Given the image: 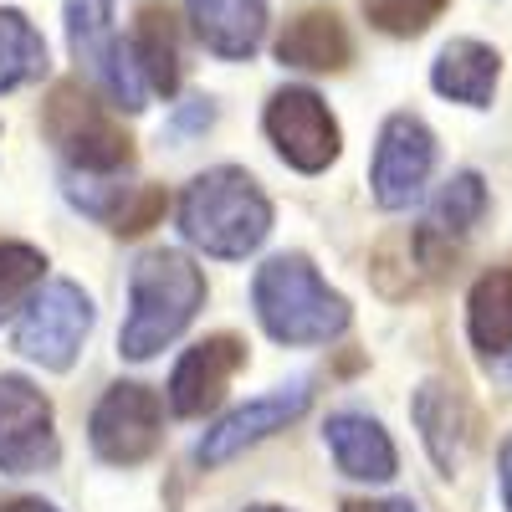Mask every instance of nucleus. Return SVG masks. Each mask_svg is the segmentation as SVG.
I'll use <instances>...</instances> for the list:
<instances>
[{
	"label": "nucleus",
	"instance_id": "obj_20",
	"mask_svg": "<svg viewBox=\"0 0 512 512\" xmlns=\"http://www.w3.org/2000/svg\"><path fill=\"white\" fill-rule=\"evenodd\" d=\"M466 338L482 359L512 354V267H487L466 292Z\"/></svg>",
	"mask_w": 512,
	"mask_h": 512
},
{
	"label": "nucleus",
	"instance_id": "obj_1",
	"mask_svg": "<svg viewBox=\"0 0 512 512\" xmlns=\"http://www.w3.org/2000/svg\"><path fill=\"white\" fill-rule=\"evenodd\" d=\"M205 308V272L185 251L154 246L128 267V318L118 328V354L123 359H154L195 323Z\"/></svg>",
	"mask_w": 512,
	"mask_h": 512
},
{
	"label": "nucleus",
	"instance_id": "obj_22",
	"mask_svg": "<svg viewBox=\"0 0 512 512\" xmlns=\"http://www.w3.org/2000/svg\"><path fill=\"white\" fill-rule=\"evenodd\" d=\"M41 272H47V256L26 241H0V323H6L26 297L41 287Z\"/></svg>",
	"mask_w": 512,
	"mask_h": 512
},
{
	"label": "nucleus",
	"instance_id": "obj_21",
	"mask_svg": "<svg viewBox=\"0 0 512 512\" xmlns=\"http://www.w3.org/2000/svg\"><path fill=\"white\" fill-rule=\"evenodd\" d=\"M47 41L41 31L16 11V6H0V93H16L26 82L47 77Z\"/></svg>",
	"mask_w": 512,
	"mask_h": 512
},
{
	"label": "nucleus",
	"instance_id": "obj_5",
	"mask_svg": "<svg viewBox=\"0 0 512 512\" xmlns=\"http://www.w3.org/2000/svg\"><path fill=\"white\" fill-rule=\"evenodd\" d=\"M67 41L77 67L88 72V82L108 98V108L139 113L144 108V77L134 67V52L113 26V0H67Z\"/></svg>",
	"mask_w": 512,
	"mask_h": 512
},
{
	"label": "nucleus",
	"instance_id": "obj_11",
	"mask_svg": "<svg viewBox=\"0 0 512 512\" xmlns=\"http://www.w3.org/2000/svg\"><path fill=\"white\" fill-rule=\"evenodd\" d=\"M487 205H492L487 200V180L477 175V169H456V175L436 190V200H431V210H425V221H420L410 251L431 272H446L456 262L461 241L487 221Z\"/></svg>",
	"mask_w": 512,
	"mask_h": 512
},
{
	"label": "nucleus",
	"instance_id": "obj_12",
	"mask_svg": "<svg viewBox=\"0 0 512 512\" xmlns=\"http://www.w3.org/2000/svg\"><path fill=\"white\" fill-rule=\"evenodd\" d=\"M308 405H313L308 379H292V384H282V390H272V395H256V400H246L241 410H231L216 431H205V441L195 446V461H200V466H226V461L241 456L246 446L287 431L292 420H303Z\"/></svg>",
	"mask_w": 512,
	"mask_h": 512
},
{
	"label": "nucleus",
	"instance_id": "obj_10",
	"mask_svg": "<svg viewBox=\"0 0 512 512\" xmlns=\"http://www.w3.org/2000/svg\"><path fill=\"white\" fill-rule=\"evenodd\" d=\"M159 431H164V405L149 384H113L88 420L93 451L108 466H139L144 456H154Z\"/></svg>",
	"mask_w": 512,
	"mask_h": 512
},
{
	"label": "nucleus",
	"instance_id": "obj_18",
	"mask_svg": "<svg viewBox=\"0 0 512 512\" xmlns=\"http://www.w3.org/2000/svg\"><path fill=\"white\" fill-rule=\"evenodd\" d=\"M354 57V41L338 21V11L328 6H308L297 11L282 36H277V62L282 67H303V72H344Z\"/></svg>",
	"mask_w": 512,
	"mask_h": 512
},
{
	"label": "nucleus",
	"instance_id": "obj_7",
	"mask_svg": "<svg viewBox=\"0 0 512 512\" xmlns=\"http://www.w3.org/2000/svg\"><path fill=\"white\" fill-rule=\"evenodd\" d=\"M436 175V134L420 113H390L379 128L369 190L379 210H410Z\"/></svg>",
	"mask_w": 512,
	"mask_h": 512
},
{
	"label": "nucleus",
	"instance_id": "obj_25",
	"mask_svg": "<svg viewBox=\"0 0 512 512\" xmlns=\"http://www.w3.org/2000/svg\"><path fill=\"white\" fill-rule=\"evenodd\" d=\"M344 512H420L410 497H395V502H349Z\"/></svg>",
	"mask_w": 512,
	"mask_h": 512
},
{
	"label": "nucleus",
	"instance_id": "obj_15",
	"mask_svg": "<svg viewBox=\"0 0 512 512\" xmlns=\"http://www.w3.org/2000/svg\"><path fill=\"white\" fill-rule=\"evenodd\" d=\"M323 441L333 466L344 472L349 482H395L400 472V451L390 441V431L364 415V410H338L323 420Z\"/></svg>",
	"mask_w": 512,
	"mask_h": 512
},
{
	"label": "nucleus",
	"instance_id": "obj_13",
	"mask_svg": "<svg viewBox=\"0 0 512 512\" xmlns=\"http://www.w3.org/2000/svg\"><path fill=\"white\" fill-rule=\"evenodd\" d=\"M410 420L420 431L425 456L436 461V472L456 477L466 451H472V441H477V415H472V405H466V395L446 379H425L415 390V400H410Z\"/></svg>",
	"mask_w": 512,
	"mask_h": 512
},
{
	"label": "nucleus",
	"instance_id": "obj_23",
	"mask_svg": "<svg viewBox=\"0 0 512 512\" xmlns=\"http://www.w3.org/2000/svg\"><path fill=\"white\" fill-rule=\"evenodd\" d=\"M446 6L451 0H364V16L384 36H420Z\"/></svg>",
	"mask_w": 512,
	"mask_h": 512
},
{
	"label": "nucleus",
	"instance_id": "obj_6",
	"mask_svg": "<svg viewBox=\"0 0 512 512\" xmlns=\"http://www.w3.org/2000/svg\"><path fill=\"white\" fill-rule=\"evenodd\" d=\"M88 328H93V297L77 282L57 277L26 297V313L16 323V354L62 374L77 364L82 344H88Z\"/></svg>",
	"mask_w": 512,
	"mask_h": 512
},
{
	"label": "nucleus",
	"instance_id": "obj_3",
	"mask_svg": "<svg viewBox=\"0 0 512 512\" xmlns=\"http://www.w3.org/2000/svg\"><path fill=\"white\" fill-rule=\"evenodd\" d=\"M180 231L216 262H246L272 236V200L236 164L205 169L180 195Z\"/></svg>",
	"mask_w": 512,
	"mask_h": 512
},
{
	"label": "nucleus",
	"instance_id": "obj_17",
	"mask_svg": "<svg viewBox=\"0 0 512 512\" xmlns=\"http://www.w3.org/2000/svg\"><path fill=\"white\" fill-rule=\"evenodd\" d=\"M185 6L205 52H216L221 62L256 57L267 36V0H185Z\"/></svg>",
	"mask_w": 512,
	"mask_h": 512
},
{
	"label": "nucleus",
	"instance_id": "obj_24",
	"mask_svg": "<svg viewBox=\"0 0 512 512\" xmlns=\"http://www.w3.org/2000/svg\"><path fill=\"white\" fill-rule=\"evenodd\" d=\"M497 492H502V507L512 512V436L497 446Z\"/></svg>",
	"mask_w": 512,
	"mask_h": 512
},
{
	"label": "nucleus",
	"instance_id": "obj_4",
	"mask_svg": "<svg viewBox=\"0 0 512 512\" xmlns=\"http://www.w3.org/2000/svg\"><path fill=\"white\" fill-rule=\"evenodd\" d=\"M41 128H47V139L57 144V154L67 159L72 175H123L128 159H134V139L77 82H57L52 88Z\"/></svg>",
	"mask_w": 512,
	"mask_h": 512
},
{
	"label": "nucleus",
	"instance_id": "obj_2",
	"mask_svg": "<svg viewBox=\"0 0 512 512\" xmlns=\"http://www.w3.org/2000/svg\"><path fill=\"white\" fill-rule=\"evenodd\" d=\"M251 308H256V323L287 349L333 344V338H344L349 323H354L349 297L333 292L318 277V267L308 262V256H297V251L292 256H272V262L256 267Z\"/></svg>",
	"mask_w": 512,
	"mask_h": 512
},
{
	"label": "nucleus",
	"instance_id": "obj_16",
	"mask_svg": "<svg viewBox=\"0 0 512 512\" xmlns=\"http://www.w3.org/2000/svg\"><path fill=\"white\" fill-rule=\"evenodd\" d=\"M502 82V52L477 36H451L431 62V88L461 108H492Z\"/></svg>",
	"mask_w": 512,
	"mask_h": 512
},
{
	"label": "nucleus",
	"instance_id": "obj_26",
	"mask_svg": "<svg viewBox=\"0 0 512 512\" xmlns=\"http://www.w3.org/2000/svg\"><path fill=\"white\" fill-rule=\"evenodd\" d=\"M0 512H57L52 502H41V497H21V502H6Z\"/></svg>",
	"mask_w": 512,
	"mask_h": 512
},
{
	"label": "nucleus",
	"instance_id": "obj_19",
	"mask_svg": "<svg viewBox=\"0 0 512 512\" xmlns=\"http://www.w3.org/2000/svg\"><path fill=\"white\" fill-rule=\"evenodd\" d=\"M128 52H134V67L144 77V88L175 98V88H180V31H175V11L159 6V0H144L139 16H134Z\"/></svg>",
	"mask_w": 512,
	"mask_h": 512
},
{
	"label": "nucleus",
	"instance_id": "obj_14",
	"mask_svg": "<svg viewBox=\"0 0 512 512\" xmlns=\"http://www.w3.org/2000/svg\"><path fill=\"white\" fill-rule=\"evenodd\" d=\"M246 364V344L231 333H216L205 338V344L185 349V359L175 364V374H169V410H175L180 420H195V415H210L221 405L231 374Z\"/></svg>",
	"mask_w": 512,
	"mask_h": 512
},
{
	"label": "nucleus",
	"instance_id": "obj_27",
	"mask_svg": "<svg viewBox=\"0 0 512 512\" xmlns=\"http://www.w3.org/2000/svg\"><path fill=\"white\" fill-rule=\"evenodd\" d=\"M246 512H292V507H267V502H262V507H246Z\"/></svg>",
	"mask_w": 512,
	"mask_h": 512
},
{
	"label": "nucleus",
	"instance_id": "obj_9",
	"mask_svg": "<svg viewBox=\"0 0 512 512\" xmlns=\"http://www.w3.org/2000/svg\"><path fill=\"white\" fill-rule=\"evenodd\" d=\"M57 466L52 400L21 374H0V472L36 477Z\"/></svg>",
	"mask_w": 512,
	"mask_h": 512
},
{
	"label": "nucleus",
	"instance_id": "obj_8",
	"mask_svg": "<svg viewBox=\"0 0 512 512\" xmlns=\"http://www.w3.org/2000/svg\"><path fill=\"white\" fill-rule=\"evenodd\" d=\"M262 128L272 149L297 169V175H323V169L338 159L344 149V134H338V118L328 113V103L313 88H282L272 93Z\"/></svg>",
	"mask_w": 512,
	"mask_h": 512
}]
</instances>
